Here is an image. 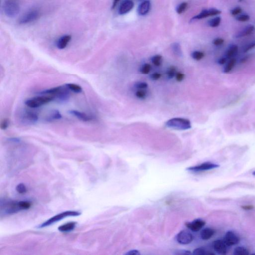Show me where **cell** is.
<instances>
[{
    "mask_svg": "<svg viewBox=\"0 0 255 255\" xmlns=\"http://www.w3.org/2000/svg\"><path fill=\"white\" fill-rule=\"evenodd\" d=\"M138 1H145V0H138Z\"/></svg>",
    "mask_w": 255,
    "mask_h": 255,
    "instance_id": "obj_53",
    "label": "cell"
},
{
    "mask_svg": "<svg viewBox=\"0 0 255 255\" xmlns=\"http://www.w3.org/2000/svg\"><path fill=\"white\" fill-rule=\"evenodd\" d=\"M255 48V41H254V42H252L250 43L249 44H248V45H247L246 46H245V48L243 49V52L244 53L248 52L249 51H250L251 49H253Z\"/></svg>",
    "mask_w": 255,
    "mask_h": 255,
    "instance_id": "obj_40",
    "label": "cell"
},
{
    "mask_svg": "<svg viewBox=\"0 0 255 255\" xmlns=\"http://www.w3.org/2000/svg\"><path fill=\"white\" fill-rule=\"evenodd\" d=\"M227 59V58L226 57H221V58H219L217 62L220 65H223V64H225L226 62Z\"/></svg>",
    "mask_w": 255,
    "mask_h": 255,
    "instance_id": "obj_46",
    "label": "cell"
},
{
    "mask_svg": "<svg viewBox=\"0 0 255 255\" xmlns=\"http://www.w3.org/2000/svg\"><path fill=\"white\" fill-rule=\"evenodd\" d=\"M16 190L20 194H24L26 193L27 188L25 184H20L16 186Z\"/></svg>",
    "mask_w": 255,
    "mask_h": 255,
    "instance_id": "obj_37",
    "label": "cell"
},
{
    "mask_svg": "<svg viewBox=\"0 0 255 255\" xmlns=\"http://www.w3.org/2000/svg\"><path fill=\"white\" fill-rule=\"evenodd\" d=\"M253 175H255V172H253Z\"/></svg>",
    "mask_w": 255,
    "mask_h": 255,
    "instance_id": "obj_52",
    "label": "cell"
},
{
    "mask_svg": "<svg viewBox=\"0 0 255 255\" xmlns=\"http://www.w3.org/2000/svg\"><path fill=\"white\" fill-rule=\"evenodd\" d=\"M241 12H242V9L240 7H235L231 11L232 15H233V16L238 15L239 13H240Z\"/></svg>",
    "mask_w": 255,
    "mask_h": 255,
    "instance_id": "obj_45",
    "label": "cell"
},
{
    "mask_svg": "<svg viewBox=\"0 0 255 255\" xmlns=\"http://www.w3.org/2000/svg\"><path fill=\"white\" fill-rule=\"evenodd\" d=\"M172 49L175 55L179 57L182 56V50H181V45L179 43L174 42L172 43Z\"/></svg>",
    "mask_w": 255,
    "mask_h": 255,
    "instance_id": "obj_25",
    "label": "cell"
},
{
    "mask_svg": "<svg viewBox=\"0 0 255 255\" xmlns=\"http://www.w3.org/2000/svg\"><path fill=\"white\" fill-rule=\"evenodd\" d=\"M242 208L246 210H249L253 209L254 206L252 205H246V206H242Z\"/></svg>",
    "mask_w": 255,
    "mask_h": 255,
    "instance_id": "obj_49",
    "label": "cell"
},
{
    "mask_svg": "<svg viewBox=\"0 0 255 255\" xmlns=\"http://www.w3.org/2000/svg\"><path fill=\"white\" fill-rule=\"evenodd\" d=\"M9 140L10 141V142H19L20 140L17 138H10L9 139Z\"/></svg>",
    "mask_w": 255,
    "mask_h": 255,
    "instance_id": "obj_50",
    "label": "cell"
},
{
    "mask_svg": "<svg viewBox=\"0 0 255 255\" xmlns=\"http://www.w3.org/2000/svg\"><path fill=\"white\" fill-rule=\"evenodd\" d=\"M219 167V166L218 164L210 163V162H206V163H203L198 166L188 167L187 170L188 171L193 172H203L205 170H210L212 169H215Z\"/></svg>",
    "mask_w": 255,
    "mask_h": 255,
    "instance_id": "obj_7",
    "label": "cell"
},
{
    "mask_svg": "<svg viewBox=\"0 0 255 255\" xmlns=\"http://www.w3.org/2000/svg\"><path fill=\"white\" fill-rule=\"evenodd\" d=\"M134 3L132 0H125L121 3L118 10V13L120 15H125L133 9Z\"/></svg>",
    "mask_w": 255,
    "mask_h": 255,
    "instance_id": "obj_12",
    "label": "cell"
},
{
    "mask_svg": "<svg viewBox=\"0 0 255 255\" xmlns=\"http://www.w3.org/2000/svg\"><path fill=\"white\" fill-rule=\"evenodd\" d=\"M54 100V97L53 96H42L28 99L25 101V103L28 107L36 108L49 103Z\"/></svg>",
    "mask_w": 255,
    "mask_h": 255,
    "instance_id": "obj_5",
    "label": "cell"
},
{
    "mask_svg": "<svg viewBox=\"0 0 255 255\" xmlns=\"http://www.w3.org/2000/svg\"><path fill=\"white\" fill-rule=\"evenodd\" d=\"M221 12L220 10H218L217 9L215 8H211L210 9H205L202 10L198 15H196L194 17L192 18L191 21L197 19H204V18H207L208 16H216L221 13Z\"/></svg>",
    "mask_w": 255,
    "mask_h": 255,
    "instance_id": "obj_8",
    "label": "cell"
},
{
    "mask_svg": "<svg viewBox=\"0 0 255 255\" xmlns=\"http://www.w3.org/2000/svg\"><path fill=\"white\" fill-rule=\"evenodd\" d=\"M40 16V12L37 9H32L22 15L18 20L21 25H27L37 20Z\"/></svg>",
    "mask_w": 255,
    "mask_h": 255,
    "instance_id": "obj_6",
    "label": "cell"
},
{
    "mask_svg": "<svg viewBox=\"0 0 255 255\" xmlns=\"http://www.w3.org/2000/svg\"><path fill=\"white\" fill-rule=\"evenodd\" d=\"M9 120L7 119H4L2 120L1 122V125H0V127L1 130H5L9 127Z\"/></svg>",
    "mask_w": 255,
    "mask_h": 255,
    "instance_id": "obj_38",
    "label": "cell"
},
{
    "mask_svg": "<svg viewBox=\"0 0 255 255\" xmlns=\"http://www.w3.org/2000/svg\"><path fill=\"white\" fill-rule=\"evenodd\" d=\"M175 77V79H176L177 81H178V82H181L185 78V75L184 73H182V72H178L176 73Z\"/></svg>",
    "mask_w": 255,
    "mask_h": 255,
    "instance_id": "obj_41",
    "label": "cell"
},
{
    "mask_svg": "<svg viewBox=\"0 0 255 255\" xmlns=\"http://www.w3.org/2000/svg\"><path fill=\"white\" fill-rule=\"evenodd\" d=\"M166 126L169 128L178 130H187L191 128L190 120L182 118H172L166 122Z\"/></svg>",
    "mask_w": 255,
    "mask_h": 255,
    "instance_id": "obj_3",
    "label": "cell"
},
{
    "mask_svg": "<svg viewBox=\"0 0 255 255\" xmlns=\"http://www.w3.org/2000/svg\"><path fill=\"white\" fill-rule=\"evenodd\" d=\"M188 7V3L187 2H182L176 7V10L177 13L181 14L185 12Z\"/></svg>",
    "mask_w": 255,
    "mask_h": 255,
    "instance_id": "obj_31",
    "label": "cell"
},
{
    "mask_svg": "<svg viewBox=\"0 0 255 255\" xmlns=\"http://www.w3.org/2000/svg\"><path fill=\"white\" fill-rule=\"evenodd\" d=\"M205 225V221L201 219H196L191 222L187 223V227L193 231H198Z\"/></svg>",
    "mask_w": 255,
    "mask_h": 255,
    "instance_id": "obj_14",
    "label": "cell"
},
{
    "mask_svg": "<svg viewBox=\"0 0 255 255\" xmlns=\"http://www.w3.org/2000/svg\"><path fill=\"white\" fill-rule=\"evenodd\" d=\"M221 20L220 17L216 16V17L210 19L208 22V24L210 27H212V28H216V27H218L219 25L220 22H221Z\"/></svg>",
    "mask_w": 255,
    "mask_h": 255,
    "instance_id": "obj_29",
    "label": "cell"
},
{
    "mask_svg": "<svg viewBox=\"0 0 255 255\" xmlns=\"http://www.w3.org/2000/svg\"><path fill=\"white\" fill-rule=\"evenodd\" d=\"M238 51V47L236 45H230L226 51L225 57L227 58L232 57L237 54Z\"/></svg>",
    "mask_w": 255,
    "mask_h": 255,
    "instance_id": "obj_23",
    "label": "cell"
},
{
    "mask_svg": "<svg viewBox=\"0 0 255 255\" xmlns=\"http://www.w3.org/2000/svg\"><path fill=\"white\" fill-rule=\"evenodd\" d=\"M2 9L4 15L9 18H14L19 13V0H3Z\"/></svg>",
    "mask_w": 255,
    "mask_h": 255,
    "instance_id": "obj_2",
    "label": "cell"
},
{
    "mask_svg": "<svg viewBox=\"0 0 255 255\" xmlns=\"http://www.w3.org/2000/svg\"><path fill=\"white\" fill-rule=\"evenodd\" d=\"M66 86L69 89L73 92L76 93H80L82 92V88L80 86L73 83H68L65 84Z\"/></svg>",
    "mask_w": 255,
    "mask_h": 255,
    "instance_id": "obj_26",
    "label": "cell"
},
{
    "mask_svg": "<svg viewBox=\"0 0 255 255\" xmlns=\"http://www.w3.org/2000/svg\"><path fill=\"white\" fill-rule=\"evenodd\" d=\"M193 240V235L187 231L180 232L176 236V241L181 244L187 245L190 243Z\"/></svg>",
    "mask_w": 255,
    "mask_h": 255,
    "instance_id": "obj_9",
    "label": "cell"
},
{
    "mask_svg": "<svg viewBox=\"0 0 255 255\" xmlns=\"http://www.w3.org/2000/svg\"><path fill=\"white\" fill-rule=\"evenodd\" d=\"M255 30V27L254 25H249L246 27L244 29L242 30L241 31L235 36V37L236 38H240V37L246 36H249L250 34H252Z\"/></svg>",
    "mask_w": 255,
    "mask_h": 255,
    "instance_id": "obj_18",
    "label": "cell"
},
{
    "mask_svg": "<svg viewBox=\"0 0 255 255\" xmlns=\"http://www.w3.org/2000/svg\"><path fill=\"white\" fill-rule=\"evenodd\" d=\"M204 56V54L203 52L200 51H194L191 54L192 58L196 60H197V61H199V60H200L202 59H203Z\"/></svg>",
    "mask_w": 255,
    "mask_h": 255,
    "instance_id": "obj_30",
    "label": "cell"
},
{
    "mask_svg": "<svg viewBox=\"0 0 255 255\" xmlns=\"http://www.w3.org/2000/svg\"><path fill=\"white\" fill-rule=\"evenodd\" d=\"M176 73V67L175 66H172L169 67L167 70V76L169 79H172L175 76Z\"/></svg>",
    "mask_w": 255,
    "mask_h": 255,
    "instance_id": "obj_34",
    "label": "cell"
},
{
    "mask_svg": "<svg viewBox=\"0 0 255 255\" xmlns=\"http://www.w3.org/2000/svg\"><path fill=\"white\" fill-rule=\"evenodd\" d=\"M249 254V252L246 248L243 247H238L234 250V255H247Z\"/></svg>",
    "mask_w": 255,
    "mask_h": 255,
    "instance_id": "obj_27",
    "label": "cell"
},
{
    "mask_svg": "<svg viewBox=\"0 0 255 255\" xmlns=\"http://www.w3.org/2000/svg\"><path fill=\"white\" fill-rule=\"evenodd\" d=\"M135 87L138 90L146 89L148 88V84L146 82H138L135 84Z\"/></svg>",
    "mask_w": 255,
    "mask_h": 255,
    "instance_id": "obj_36",
    "label": "cell"
},
{
    "mask_svg": "<svg viewBox=\"0 0 255 255\" xmlns=\"http://www.w3.org/2000/svg\"><path fill=\"white\" fill-rule=\"evenodd\" d=\"M236 64V59L235 58H232L228 62L226 65L223 68V72L225 74L230 73L234 68Z\"/></svg>",
    "mask_w": 255,
    "mask_h": 255,
    "instance_id": "obj_24",
    "label": "cell"
},
{
    "mask_svg": "<svg viewBox=\"0 0 255 255\" xmlns=\"http://www.w3.org/2000/svg\"><path fill=\"white\" fill-rule=\"evenodd\" d=\"M174 254L175 255H188L192 254L190 251L185 250H178L176 251H175Z\"/></svg>",
    "mask_w": 255,
    "mask_h": 255,
    "instance_id": "obj_42",
    "label": "cell"
},
{
    "mask_svg": "<svg viewBox=\"0 0 255 255\" xmlns=\"http://www.w3.org/2000/svg\"><path fill=\"white\" fill-rule=\"evenodd\" d=\"M248 57H245L242 58V59L241 60V62L242 63L245 62L247 61V60L248 59Z\"/></svg>",
    "mask_w": 255,
    "mask_h": 255,
    "instance_id": "obj_51",
    "label": "cell"
},
{
    "mask_svg": "<svg viewBox=\"0 0 255 255\" xmlns=\"http://www.w3.org/2000/svg\"><path fill=\"white\" fill-rule=\"evenodd\" d=\"M152 66L149 63H146L141 66L140 68L141 73L143 74H148L151 72Z\"/></svg>",
    "mask_w": 255,
    "mask_h": 255,
    "instance_id": "obj_33",
    "label": "cell"
},
{
    "mask_svg": "<svg viewBox=\"0 0 255 255\" xmlns=\"http://www.w3.org/2000/svg\"><path fill=\"white\" fill-rule=\"evenodd\" d=\"M71 39V36L69 34H65L62 36L58 39L57 42V48L59 49H63L68 45Z\"/></svg>",
    "mask_w": 255,
    "mask_h": 255,
    "instance_id": "obj_16",
    "label": "cell"
},
{
    "mask_svg": "<svg viewBox=\"0 0 255 255\" xmlns=\"http://www.w3.org/2000/svg\"><path fill=\"white\" fill-rule=\"evenodd\" d=\"M81 213L78 211H66L65 212H62L58 214L55 215L54 216L52 217L45 222L42 223L39 228H43V227H47L55 223L60 221L62 220L63 218H66L67 217H75L81 215Z\"/></svg>",
    "mask_w": 255,
    "mask_h": 255,
    "instance_id": "obj_4",
    "label": "cell"
},
{
    "mask_svg": "<svg viewBox=\"0 0 255 255\" xmlns=\"http://www.w3.org/2000/svg\"><path fill=\"white\" fill-rule=\"evenodd\" d=\"M151 61L152 62V64L155 65V66L159 67L161 65L162 63L163 57L161 55H155L151 59Z\"/></svg>",
    "mask_w": 255,
    "mask_h": 255,
    "instance_id": "obj_28",
    "label": "cell"
},
{
    "mask_svg": "<svg viewBox=\"0 0 255 255\" xmlns=\"http://www.w3.org/2000/svg\"><path fill=\"white\" fill-rule=\"evenodd\" d=\"M77 222H71L67 223L66 224H64L58 227V230L61 232H70L74 229L76 227Z\"/></svg>",
    "mask_w": 255,
    "mask_h": 255,
    "instance_id": "obj_19",
    "label": "cell"
},
{
    "mask_svg": "<svg viewBox=\"0 0 255 255\" xmlns=\"http://www.w3.org/2000/svg\"><path fill=\"white\" fill-rule=\"evenodd\" d=\"M62 87V86H59L55 87L54 88H51L49 89L45 90L43 91H40L39 93V94L40 95H52L54 97L57 95L59 91L60 90Z\"/></svg>",
    "mask_w": 255,
    "mask_h": 255,
    "instance_id": "obj_21",
    "label": "cell"
},
{
    "mask_svg": "<svg viewBox=\"0 0 255 255\" xmlns=\"http://www.w3.org/2000/svg\"><path fill=\"white\" fill-rule=\"evenodd\" d=\"M23 118L24 119V121L33 124L36 123L38 121L39 116L36 112L27 110L24 112Z\"/></svg>",
    "mask_w": 255,
    "mask_h": 255,
    "instance_id": "obj_15",
    "label": "cell"
},
{
    "mask_svg": "<svg viewBox=\"0 0 255 255\" xmlns=\"http://www.w3.org/2000/svg\"><path fill=\"white\" fill-rule=\"evenodd\" d=\"M226 244L224 240H217L213 243V247L216 252L220 255H225L227 254L228 249Z\"/></svg>",
    "mask_w": 255,
    "mask_h": 255,
    "instance_id": "obj_11",
    "label": "cell"
},
{
    "mask_svg": "<svg viewBox=\"0 0 255 255\" xmlns=\"http://www.w3.org/2000/svg\"><path fill=\"white\" fill-rule=\"evenodd\" d=\"M31 203L28 201H16L11 200H1V215H12L20 211L29 209Z\"/></svg>",
    "mask_w": 255,
    "mask_h": 255,
    "instance_id": "obj_1",
    "label": "cell"
},
{
    "mask_svg": "<svg viewBox=\"0 0 255 255\" xmlns=\"http://www.w3.org/2000/svg\"><path fill=\"white\" fill-rule=\"evenodd\" d=\"M62 118V115L59 111L54 110L51 112L48 116L46 118V120L48 122H51L54 120H59Z\"/></svg>",
    "mask_w": 255,
    "mask_h": 255,
    "instance_id": "obj_22",
    "label": "cell"
},
{
    "mask_svg": "<svg viewBox=\"0 0 255 255\" xmlns=\"http://www.w3.org/2000/svg\"><path fill=\"white\" fill-rule=\"evenodd\" d=\"M236 19L238 21H240V22H247L249 20L250 16L249 15H246V14L240 15L236 17Z\"/></svg>",
    "mask_w": 255,
    "mask_h": 255,
    "instance_id": "obj_39",
    "label": "cell"
},
{
    "mask_svg": "<svg viewBox=\"0 0 255 255\" xmlns=\"http://www.w3.org/2000/svg\"><path fill=\"white\" fill-rule=\"evenodd\" d=\"M224 242L228 247L236 245L240 241L239 237L232 231L227 232L224 237Z\"/></svg>",
    "mask_w": 255,
    "mask_h": 255,
    "instance_id": "obj_10",
    "label": "cell"
},
{
    "mask_svg": "<svg viewBox=\"0 0 255 255\" xmlns=\"http://www.w3.org/2000/svg\"><path fill=\"white\" fill-rule=\"evenodd\" d=\"M151 3L149 0H145L139 4L138 8V13L140 16H145L149 13L151 10Z\"/></svg>",
    "mask_w": 255,
    "mask_h": 255,
    "instance_id": "obj_13",
    "label": "cell"
},
{
    "mask_svg": "<svg viewBox=\"0 0 255 255\" xmlns=\"http://www.w3.org/2000/svg\"><path fill=\"white\" fill-rule=\"evenodd\" d=\"M193 254L196 255H213L214 254L210 253L207 250L202 248H199L194 250Z\"/></svg>",
    "mask_w": 255,
    "mask_h": 255,
    "instance_id": "obj_35",
    "label": "cell"
},
{
    "mask_svg": "<svg viewBox=\"0 0 255 255\" xmlns=\"http://www.w3.org/2000/svg\"><path fill=\"white\" fill-rule=\"evenodd\" d=\"M68 112L70 114L76 117L77 119L83 122H89V121H92L93 120L92 117L87 115L86 114L83 112H79L78 111L71 110L69 111Z\"/></svg>",
    "mask_w": 255,
    "mask_h": 255,
    "instance_id": "obj_17",
    "label": "cell"
},
{
    "mask_svg": "<svg viewBox=\"0 0 255 255\" xmlns=\"http://www.w3.org/2000/svg\"><path fill=\"white\" fill-rule=\"evenodd\" d=\"M224 39L221 38H217L214 39L213 41V43L214 45H216V46H219L222 45L223 43H224Z\"/></svg>",
    "mask_w": 255,
    "mask_h": 255,
    "instance_id": "obj_44",
    "label": "cell"
},
{
    "mask_svg": "<svg viewBox=\"0 0 255 255\" xmlns=\"http://www.w3.org/2000/svg\"><path fill=\"white\" fill-rule=\"evenodd\" d=\"M147 95V92L145 89L138 90L135 93L136 97L141 100H144L146 98Z\"/></svg>",
    "mask_w": 255,
    "mask_h": 255,
    "instance_id": "obj_32",
    "label": "cell"
},
{
    "mask_svg": "<svg viewBox=\"0 0 255 255\" xmlns=\"http://www.w3.org/2000/svg\"><path fill=\"white\" fill-rule=\"evenodd\" d=\"M120 1H121V0H114L113 1V4H112V10H113V9H115V7H116L117 5V4H118V3H119Z\"/></svg>",
    "mask_w": 255,
    "mask_h": 255,
    "instance_id": "obj_48",
    "label": "cell"
},
{
    "mask_svg": "<svg viewBox=\"0 0 255 255\" xmlns=\"http://www.w3.org/2000/svg\"><path fill=\"white\" fill-rule=\"evenodd\" d=\"M125 255H140V253L139 251L137 250H131V251H129L128 252L126 253Z\"/></svg>",
    "mask_w": 255,
    "mask_h": 255,
    "instance_id": "obj_47",
    "label": "cell"
},
{
    "mask_svg": "<svg viewBox=\"0 0 255 255\" xmlns=\"http://www.w3.org/2000/svg\"><path fill=\"white\" fill-rule=\"evenodd\" d=\"M161 73L155 72V73L152 74L150 75V77L152 80L156 81L158 80V79H160L161 77Z\"/></svg>",
    "mask_w": 255,
    "mask_h": 255,
    "instance_id": "obj_43",
    "label": "cell"
},
{
    "mask_svg": "<svg viewBox=\"0 0 255 255\" xmlns=\"http://www.w3.org/2000/svg\"><path fill=\"white\" fill-rule=\"evenodd\" d=\"M215 233V231L211 228H205L203 229L201 232L200 235L202 239L204 240H207L210 239L213 236Z\"/></svg>",
    "mask_w": 255,
    "mask_h": 255,
    "instance_id": "obj_20",
    "label": "cell"
}]
</instances>
